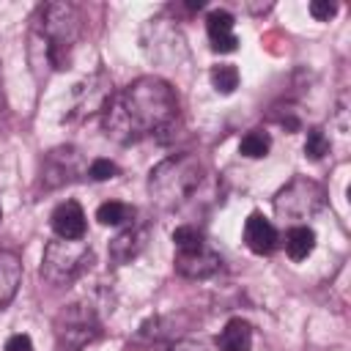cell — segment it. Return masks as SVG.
Returning <instances> with one entry per match:
<instances>
[{
	"instance_id": "1",
	"label": "cell",
	"mask_w": 351,
	"mask_h": 351,
	"mask_svg": "<svg viewBox=\"0 0 351 351\" xmlns=\"http://www.w3.org/2000/svg\"><path fill=\"white\" fill-rule=\"evenodd\" d=\"M178 115V99L167 80L145 74L115 93L104 110V132L115 143H137L167 129Z\"/></svg>"
},
{
	"instance_id": "2",
	"label": "cell",
	"mask_w": 351,
	"mask_h": 351,
	"mask_svg": "<svg viewBox=\"0 0 351 351\" xmlns=\"http://www.w3.org/2000/svg\"><path fill=\"white\" fill-rule=\"evenodd\" d=\"M82 16L80 8L71 3H47L38 8L33 33H30V55L38 58L52 69H66L71 49L80 38Z\"/></svg>"
},
{
	"instance_id": "3",
	"label": "cell",
	"mask_w": 351,
	"mask_h": 351,
	"mask_svg": "<svg viewBox=\"0 0 351 351\" xmlns=\"http://www.w3.org/2000/svg\"><path fill=\"white\" fill-rule=\"evenodd\" d=\"M200 181H203V162L189 151L173 154L162 159L156 167H151L148 195L159 208L170 211V208L184 206L195 195Z\"/></svg>"
},
{
	"instance_id": "4",
	"label": "cell",
	"mask_w": 351,
	"mask_h": 351,
	"mask_svg": "<svg viewBox=\"0 0 351 351\" xmlns=\"http://www.w3.org/2000/svg\"><path fill=\"white\" fill-rule=\"evenodd\" d=\"M93 263V250L82 239H55L44 247L41 277L49 285H71Z\"/></svg>"
},
{
	"instance_id": "5",
	"label": "cell",
	"mask_w": 351,
	"mask_h": 351,
	"mask_svg": "<svg viewBox=\"0 0 351 351\" xmlns=\"http://www.w3.org/2000/svg\"><path fill=\"white\" fill-rule=\"evenodd\" d=\"M324 203H326L324 186L307 176H296L274 195V214L296 225H304L302 219H310L313 214H318Z\"/></svg>"
},
{
	"instance_id": "6",
	"label": "cell",
	"mask_w": 351,
	"mask_h": 351,
	"mask_svg": "<svg viewBox=\"0 0 351 351\" xmlns=\"http://www.w3.org/2000/svg\"><path fill=\"white\" fill-rule=\"evenodd\" d=\"M99 335V315L90 304H69L55 318V351H82Z\"/></svg>"
},
{
	"instance_id": "7",
	"label": "cell",
	"mask_w": 351,
	"mask_h": 351,
	"mask_svg": "<svg viewBox=\"0 0 351 351\" xmlns=\"http://www.w3.org/2000/svg\"><path fill=\"white\" fill-rule=\"evenodd\" d=\"M112 99V82L104 71L88 74L82 82L74 85L71 93V107L66 112V121H85L96 112H104Z\"/></svg>"
},
{
	"instance_id": "8",
	"label": "cell",
	"mask_w": 351,
	"mask_h": 351,
	"mask_svg": "<svg viewBox=\"0 0 351 351\" xmlns=\"http://www.w3.org/2000/svg\"><path fill=\"white\" fill-rule=\"evenodd\" d=\"M219 255L203 241L195 250H176V271L189 280H203L219 269Z\"/></svg>"
},
{
	"instance_id": "9",
	"label": "cell",
	"mask_w": 351,
	"mask_h": 351,
	"mask_svg": "<svg viewBox=\"0 0 351 351\" xmlns=\"http://www.w3.org/2000/svg\"><path fill=\"white\" fill-rule=\"evenodd\" d=\"M277 228L261 214V211H252L250 217H247V222H244V244H247V250L250 252H255V255H269V252H274V247H277Z\"/></svg>"
},
{
	"instance_id": "10",
	"label": "cell",
	"mask_w": 351,
	"mask_h": 351,
	"mask_svg": "<svg viewBox=\"0 0 351 351\" xmlns=\"http://www.w3.org/2000/svg\"><path fill=\"white\" fill-rule=\"evenodd\" d=\"M206 33L211 41L214 52H236L239 49V38L233 33V14L225 8H214L206 16Z\"/></svg>"
},
{
	"instance_id": "11",
	"label": "cell",
	"mask_w": 351,
	"mask_h": 351,
	"mask_svg": "<svg viewBox=\"0 0 351 351\" xmlns=\"http://www.w3.org/2000/svg\"><path fill=\"white\" fill-rule=\"evenodd\" d=\"M74 173H77V151L74 148H55V151H49L44 156L41 178H44V184L49 189L71 181Z\"/></svg>"
},
{
	"instance_id": "12",
	"label": "cell",
	"mask_w": 351,
	"mask_h": 351,
	"mask_svg": "<svg viewBox=\"0 0 351 351\" xmlns=\"http://www.w3.org/2000/svg\"><path fill=\"white\" fill-rule=\"evenodd\" d=\"M49 222H52V230L58 233V239H82L85 236V211L77 200L58 203Z\"/></svg>"
},
{
	"instance_id": "13",
	"label": "cell",
	"mask_w": 351,
	"mask_h": 351,
	"mask_svg": "<svg viewBox=\"0 0 351 351\" xmlns=\"http://www.w3.org/2000/svg\"><path fill=\"white\" fill-rule=\"evenodd\" d=\"M145 244H148V230L132 225V228L121 230V233L110 241V258H112L118 266L132 263V261L145 250Z\"/></svg>"
},
{
	"instance_id": "14",
	"label": "cell",
	"mask_w": 351,
	"mask_h": 351,
	"mask_svg": "<svg viewBox=\"0 0 351 351\" xmlns=\"http://www.w3.org/2000/svg\"><path fill=\"white\" fill-rule=\"evenodd\" d=\"M22 285V258L14 250H0V310L11 304Z\"/></svg>"
},
{
	"instance_id": "15",
	"label": "cell",
	"mask_w": 351,
	"mask_h": 351,
	"mask_svg": "<svg viewBox=\"0 0 351 351\" xmlns=\"http://www.w3.org/2000/svg\"><path fill=\"white\" fill-rule=\"evenodd\" d=\"M219 351H250L252 348V326L244 318H230L217 335Z\"/></svg>"
},
{
	"instance_id": "16",
	"label": "cell",
	"mask_w": 351,
	"mask_h": 351,
	"mask_svg": "<svg viewBox=\"0 0 351 351\" xmlns=\"http://www.w3.org/2000/svg\"><path fill=\"white\" fill-rule=\"evenodd\" d=\"M315 250V230L310 225H291L285 233V252L291 261H304Z\"/></svg>"
},
{
	"instance_id": "17",
	"label": "cell",
	"mask_w": 351,
	"mask_h": 351,
	"mask_svg": "<svg viewBox=\"0 0 351 351\" xmlns=\"http://www.w3.org/2000/svg\"><path fill=\"white\" fill-rule=\"evenodd\" d=\"M96 219L101 225H126L134 219V206L121 203V200H107L96 208Z\"/></svg>"
},
{
	"instance_id": "18",
	"label": "cell",
	"mask_w": 351,
	"mask_h": 351,
	"mask_svg": "<svg viewBox=\"0 0 351 351\" xmlns=\"http://www.w3.org/2000/svg\"><path fill=\"white\" fill-rule=\"evenodd\" d=\"M269 148H271V137H269V132H263V129L247 132V134L241 137V143H239V154L247 156V159H261V156L269 154Z\"/></svg>"
},
{
	"instance_id": "19",
	"label": "cell",
	"mask_w": 351,
	"mask_h": 351,
	"mask_svg": "<svg viewBox=\"0 0 351 351\" xmlns=\"http://www.w3.org/2000/svg\"><path fill=\"white\" fill-rule=\"evenodd\" d=\"M208 77H211L214 90L222 93V96H230V93L239 88V69H236L233 63H219V66H214Z\"/></svg>"
},
{
	"instance_id": "20",
	"label": "cell",
	"mask_w": 351,
	"mask_h": 351,
	"mask_svg": "<svg viewBox=\"0 0 351 351\" xmlns=\"http://www.w3.org/2000/svg\"><path fill=\"white\" fill-rule=\"evenodd\" d=\"M326 154H329V137L324 134L321 126H313V129L307 132V140H304V156L313 159V162H318V159H324Z\"/></svg>"
},
{
	"instance_id": "21",
	"label": "cell",
	"mask_w": 351,
	"mask_h": 351,
	"mask_svg": "<svg viewBox=\"0 0 351 351\" xmlns=\"http://www.w3.org/2000/svg\"><path fill=\"white\" fill-rule=\"evenodd\" d=\"M203 241H206L203 233H200L197 228H192V225H181V228L173 230V244H176V250H195V247H200Z\"/></svg>"
},
{
	"instance_id": "22",
	"label": "cell",
	"mask_w": 351,
	"mask_h": 351,
	"mask_svg": "<svg viewBox=\"0 0 351 351\" xmlns=\"http://www.w3.org/2000/svg\"><path fill=\"white\" fill-rule=\"evenodd\" d=\"M121 173V167L115 165V162H110V159H93L90 165H88V176L93 178V181H110V178H115Z\"/></svg>"
},
{
	"instance_id": "23",
	"label": "cell",
	"mask_w": 351,
	"mask_h": 351,
	"mask_svg": "<svg viewBox=\"0 0 351 351\" xmlns=\"http://www.w3.org/2000/svg\"><path fill=\"white\" fill-rule=\"evenodd\" d=\"M307 8H310V14H313V19H318V22H329V19L337 14V5L329 3V0H313Z\"/></svg>"
},
{
	"instance_id": "24",
	"label": "cell",
	"mask_w": 351,
	"mask_h": 351,
	"mask_svg": "<svg viewBox=\"0 0 351 351\" xmlns=\"http://www.w3.org/2000/svg\"><path fill=\"white\" fill-rule=\"evenodd\" d=\"M5 351H36V348H33V340H30V335H25V332H16V335H11V337L5 340Z\"/></svg>"
},
{
	"instance_id": "25",
	"label": "cell",
	"mask_w": 351,
	"mask_h": 351,
	"mask_svg": "<svg viewBox=\"0 0 351 351\" xmlns=\"http://www.w3.org/2000/svg\"><path fill=\"white\" fill-rule=\"evenodd\" d=\"M167 351H206V346L200 340H192V337H184V340H176L167 346Z\"/></svg>"
}]
</instances>
